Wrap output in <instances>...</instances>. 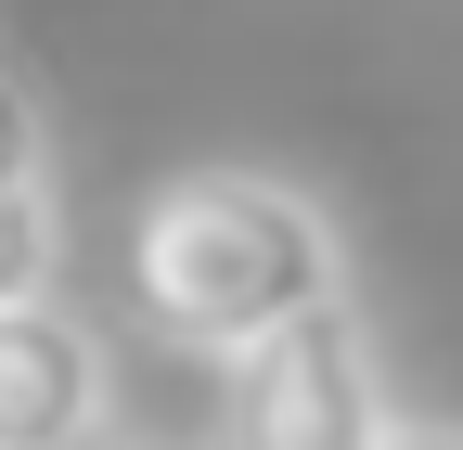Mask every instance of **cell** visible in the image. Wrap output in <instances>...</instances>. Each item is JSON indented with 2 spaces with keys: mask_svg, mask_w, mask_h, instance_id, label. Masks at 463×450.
<instances>
[{
  "mask_svg": "<svg viewBox=\"0 0 463 450\" xmlns=\"http://www.w3.org/2000/svg\"><path fill=\"white\" fill-rule=\"evenodd\" d=\"M129 309L167 348L245 361L283 322L347 309V245L297 181H258V167H194V181L142 193L129 219Z\"/></svg>",
  "mask_w": 463,
  "mask_h": 450,
  "instance_id": "1",
  "label": "cell"
},
{
  "mask_svg": "<svg viewBox=\"0 0 463 450\" xmlns=\"http://www.w3.org/2000/svg\"><path fill=\"white\" fill-rule=\"evenodd\" d=\"M386 373L361 348V322L347 309H309L283 322L270 348L232 361L219 386V450H386Z\"/></svg>",
  "mask_w": 463,
  "mask_h": 450,
  "instance_id": "2",
  "label": "cell"
},
{
  "mask_svg": "<svg viewBox=\"0 0 463 450\" xmlns=\"http://www.w3.org/2000/svg\"><path fill=\"white\" fill-rule=\"evenodd\" d=\"M103 334L65 296H14L0 309V450H103Z\"/></svg>",
  "mask_w": 463,
  "mask_h": 450,
  "instance_id": "3",
  "label": "cell"
},
{
  "mask_svg": "<svg viewBox=\"0 0 463 450\" xmlns=\"http://www.w3.org/2000/svg\"><path fill=\"white\" fill-rule=\"evenodd\" d=\"M14 296H52V181L0 193V309Z\"/></svg>",
  "mask_w": 463,
  "mask_h": 450,
  "instance_id": "4",
  "label": "cell"
},
{
  "mask_svg": "<svg viewBox=\"0 0 463 450\" xmlns=\"http://www.w3.org/2000/svg\"><path fill=\"white\" fill-rule=\"evenodd\" d=\"M26 181H52L39 167V117H26V90L0 78V193H26Z\"/></svg>",
  "mask_w": 463,
  "mask_h": 450,
  "instance_id": "5",
  "label": "cell"
},
{
  "mask_svg": "<svg viewBox=\"0 0 463 450\" xmlns=\"http://www.w3.org/2000/svg\"><path fill=\"white\" fill-rule=\"evenodd\" d=\"M386 450H463V425H386Z\"/></svg>",
  "mask_w": 463,
  "mask_h": 450,
  "instance_id": "6",
  "label": "cell"
}]
</instances>
